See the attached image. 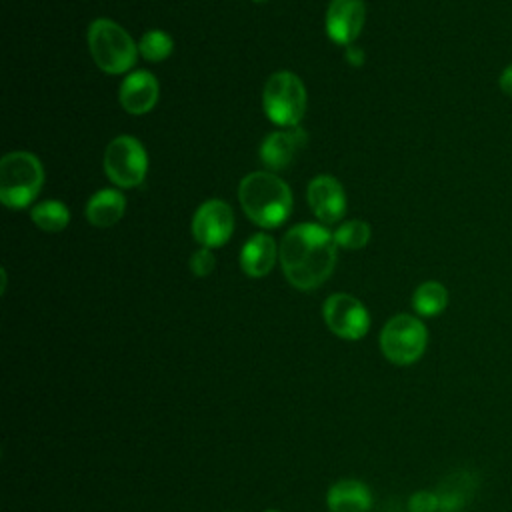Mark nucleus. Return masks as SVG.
I'll return each instance as SVG.
<instances>
[{
  "label": "nucleus",
  "instance_id": "nucleus-1",
  "mask_svg": "<svg viewBox=\"0 0 512 512\" xmlns=\"http://www.w3.org/2000/svg\"><path fill=\"white\" fill-rule=\"evenodd\" d=\"M336 238L322 224H296L280 244V264L288 282L298 290H314L328 280L336 266Z\"/></svg>",
  "mask_w": 512,
  "mask_h": 512
},
{
  "label": "nucleus",
  "instance_id": "nucleus-11",
  "mask_svg": "<svg viewBox=\"0 0 512 512\" xmlns=\"http://www.w3.org/2000/svg\"><path fill=\"white\" fill-rule=\"evenodd\" d=\"M306 194L314 216L322 224H334L346 214V194L336 178L328 174L312 178Z\"/></svg>",
  "mask_w": 512,
  "mask_h": 512
},
{
  "label": "nucleus",
  "instance_id": "nucleus-14",
  "mask_svg": "<svg viewBox=\"0 0 512 512\" xmlns=\"http://www.w3.org/2000/svg\"><path fill=\"white\" fill-rule=\"evenodd\" d=\"M326 504L330 512H368L372 492L364 482L344 478L328 488Z\"/></svg>",
  "mask_w": 512,
  "mask_h": 512
},
{
  "label": "nucleus",
  "instance_id": "nucleus-6",
  "mask_svg": "<svg viewBox=\"0 0 512 512\" xmlns=\"http://www.w3.org/2000/svg\"><path fill=\"white\" fill-rule=\"evenodd\" d=\"M428 344L424 322L412 314L392 316L380 332V350L396 366H410L422 358Z\"/></svg>",
  "mask_w": 512,
  "mask_h": 512
},
{
  "label": "nucleus",
  "instance_id": "nucleus-12",
  "mask_svg": "<svg viewBox=\"0 0 512 512\" xmlns=\"http://www.w3.org/2000/svg\"><path fill=\"white\" fill-rule=\"evenodd\" d=\"M158 80L146 70L128 74L120 86V104L130 114H146L158 102Z\"/></svg>",
  "mask_w": 512,
  "mask_h": 512
},
{
  "label": "nucleus",
  "instance_id": "nucleus-16",
  "mask_svg": "<svg viewBox=\"0 0 512 512\" xmlns=\"http://www.w3.org/2000/svg\"><path fill=\"white\" fill-rule=\"evenodd\" d=\"M126 210V200L118 190L106 188L90 196L86 204V218L92 226L108 228L116 224Z\"/></svg>",
  "mask_w": 512,
  "mask_h": 512
},
{
  "label": "nucleus",
  "instance_id": "nucleus-19",
  "mask_svg": "<svg viewBox=\"0 0 512 512\" xmlns=\"http://www.w3.org/2000/svg\"><path fill=\"white\" fill-rule=\"evenodd\" d=\"M30 218L44 232H60L70 222V210L58 200H44L30 210Z\"/></svg>",
  "mask_w": 512,
  "mask_h": 512
},
{
  "label": "nucleus",
  "instance_id": "nucleus-15",
  "mask_svg": "<svg viewBox=\"0 0 512 512\" xmlns=\"http://www.w3.org/2000/svg\"><path fill=\"white\" fill-rule=\"evenodd\" d=\"M276 262V242L270 234H254L240 252V266L252 278L266 276Z\"/></svg>",
  "mask_w": 512,
  "mask_h": 512
},
{
  "label": "nucleus",
  "instance_id": "nucleus-9",
  "mask_svg": "<svg viewBox=\"0 0 512 512\" xmlns=\"http://www.w3.org/2000/svg\"><path fill=\"white\" fill-rule=\"evenodd\" d=\"M234 230L232 208L214 198L206 200L192 218V236L202 248H218L226 244Z\"/></svg>",
  "mask_w": 512,
  "mask_h": 512
},
{
  "label": "nucleus",
  "instance_id": "nucleus-22",
  "mask_svg": "<svg viewBox=\"0 0 512 512\" xmlns=\"http://www.w3.org/2000/svg\"><path fill=\"white\" fill-rule=\"evenodd\" d=\"M408 510L410 512H436V510H440L438 494L430 492V490L414 492L408 500Z\"/></svg>",
  "mask_w": 512,
  "mask_h": 512
},
{
  "label": "nucleus",
  "instance_id": "nucleus-21",
  "mask_svg": "<svg viewBox=\"0 0 512 512\" xmlns=\"http://www.w3.org/2000/svg\"><path fill=\"white\" fill-rule=\"evenodd\" d=\"M336 244L346 250H360L370 240V226L362 220H348L340 224L334 232Z\"/></svg>",
  "mask_w": 512,
  "mask_h": 512
},
{
  "label": "nucleus",
  "instance_id": "nucleus-26",
  "mask_svg": "<svg viewBox=\"0 0 512 512\" xmlns=\"http://www.w3.org/2000/svg\"><path fill=\"white\" fill-rule=\"evenodd\" d=\"M256 2H262V0H256Z\"/></svg>",
  "mask_w": 512,
  "mask_h": 512
},
{
  "label": "nucleus",
  "instance_id": "nucleus-17",
  "mask_svg": "<svg viewBox=\"0 0 512 512\" xmlns=\"http://www.w3.org/2000/svg\"><path fill=\"white\" fill-rule=\"evenodd\" d=\"M442 512H458L472 496V482L468 472H454L442 480L436 490Z\"/></svg>",
  "mask_w": 512,
  "mask_h": 512
},
{
  "label": "nucleus",
  "instance_id": "nucleus-8",
  "mask_svg": "<svg viewBox=\"0 0 512 512\" xmlns=\"http://www.w3.org/2000/svg\"><path fill=\"white\" fill-rule=\"evenodd\" d=\"M322 314L330 332L344 340H360L370 328V314L364 304L344 292L328 296Z\"/></svg>",
  "mask_w": 512,
  "mask_h": 512
},
{
  "label": "nucleus",
  "instance_id": "nucleus-3",
  "mask_svg": "<svg viewBox=\"0 0 512 512\" xmlns=\"http://www.w3.org/2000/svg\"><path fill=\"white\" fill-rule=\"evenodd\" d=\"M44 182L40 160L24 150L8 152L0 160V200L4 206L20 210L32 204Z\"/></svg>",
  "mask_w": 512,
  "mask_h": 512
},
{
  "label": "nucleus",
  "instance_id": "nucleus-5",
  "mask_svg": "<svg viewBox=\"0 0 512 512\" xmlns=\"http://www.w3.org/2000/svg\"><path fill=\"white\" fill-rule=\"evenodd\" d=\"M262 102L266 116L274 124L296 128L306 112V88L296 74L280 70L266 80Z\"/></svg>",
  "mask_w": 512,
  "mask_h": 512
},
{
  "label": "nucleus",
  "instance_id": "nucleus-25",
  "mask_svg": "<svg viewBox=\"0 0 512 512\" xmlns=\"http://www.w3.org/2000/svg\"><path fill=\"white\" fill-rule=\"evenodd\" d=\"M264 512H278V510H264Z\"/></svg>",
  "mask_w": 512,
  "mask_h": 512
},
{
  "label": "nucleus",
  "instance_id": "nucleus-4",
  "mask_svg": "<svg viewBox=\"0 0 512 512\" xmlns=\"http://www.w3.org/2000/svg\"><path fill=\"white\" fill-rule=\"evenodd\" d=\"M88 46L96 66L106 74L128 72L138 54L132 36L114 20L98 18L88 28Z\"/></svg>",
  "mask_w": 512,
  "mask_h": 512
},
{
  "label": "nucleus",
  "instance_id": "nucleus-10",
  "mask_svg": "<svg viewBox=\"0 0 512 512\" xmlns=\"http://www.w3.org/2000/svg\"><path fill=\"white\" fill-rule=\"evenodd\" d=\"M366 6L362 0H330L326 10V32L332 42L350 46L362 32Z\"/></svg>",
  "mask_w": 512,
  "mask_h": 512
},
{
  "label": "nucleus",
  "instance_id": "nucleus-18",
  "mask_svg": "<svg viewBox=\"0 0 512 512\" xmlns=\"http://www.w3.org/2000/svg\"><path fill=\"white\" fill-rule=\"evenodd\" d=\"M446 306H448V290L444 284L436 280L422 282L412 294V308L416 310L418 316H424V318L438 316L446 310Z\"/></svg>",
  "mask_w": 512,
  "mask_h": 512
},
{
  "label": "nucleus",
  "instance_id": "nucleus-13",
  "mask_svg": "<svg viewBox=\"0 0 512 512\" xmlns=\"http://www.w3.org/2000/svg\"><path fill=\"white\" fill-rule=\"evenodd\" d=\"M306 144V132L300 128L268 134L260 146V158L270 170H284L292 164L298 148Z\"/></svg>",
  "mask_w": 512,
  "mask_h": 512
},
{
  "label": "nucleus",
  "instance_id": "nucleus-20",
  "mask_svg": "<svg viewBox=\"0 0 512 512\" xmlns=\"http://www.w3.org/2000/svg\"><path fill=\"white\" fill-rule=\"evenodd\" d=\"M172 48H174V42H172L170 34H166L162 30H150L138 42V52L148 62L166 60L172 54Z\"/></svg>",
  "mask_w": 512,
  "mask_h": 512
},
{
  "label": "nucleus",
  "instance_id": "nucleus-24",
  "mask_svg": "<svg viewBox=\"0 0 512 512\" xmlns=\"http://www.w3.org/2000/svg\"><path fill=\"white\" fill-rule=\"evenodd\" d=\"M498 86H500V90H502L506 96L512 98V64H508V66L500 72V76H498Z\"/></svg>",
  "mask_w": 512,
  "mask_h": 512
},
{
  "label": "nucleus",
  "instance_id": "nucleus-23",
  "mask_svg": "<svg viewBox=\"0 0 512 512\" xmlns=\"http://www.w3.org/2000/svg\"><path fill=\"white\" fill-rule=\"evenodd\" d=\"M214 254L210 248H198L192 258H190V270L196 274V276H208L212 270H214Z\"/></svg>",
  "mask_w": 512,
  "mask_h": 512
},
{
  "label": "nucleus",
  "instance_id": "nucleus-7",
  "mask_svg": "<svg viewBox=\"0 0 512 512\" xmlns=\"http://www.w3.org/2000/svg\"><path fill=\"white\" fill-rule=\"evenodd\" d=\"M106 176L120 188H136L144 182L148 170V156L142 142L134 136L114 138L104 154Z\"/></svg>",
  "mask_w": 512,
  "mask_h": 512
},
{
  "label": "nucleus",
  "instance_id": "nucleus-2",
  "mask_svg": "<svg viewBox=\"0 0 512 512\" xmlns=\"http://www.w3.org/2000/svg\"><path fill=\"white\" fill-rule=\"evenodd\" d=\"M238 198L246 216L262 228L280 226L292 212V192L272 172H250L244 176L238 186Z\"/></svg>",
  "mask_w": 512,
  "mask_h": 512
}]
</instances>
